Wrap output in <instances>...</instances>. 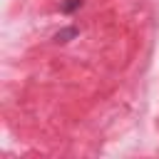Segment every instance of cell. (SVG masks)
<instances>
[{
    "label": "cell",
    "mask_w": 159,
    "mask_h": 159,
    "mask_svg": "<svg viewBox=\"0 0 159 159\" xmlns=\"http://www.w3.org/2000/svg\"><path fill=\"white\" fill-rule=\"evenodd\" d=\"M77 32H80L77 27H62V30L55 35V42H57V45H65V42H70L72 37H77Z\"/></svg>",
    "instance_id": "obj_1"
},
{
    "label": "cell",
    "mask_w": 159,
    "mask_h": 159,
    "mask_svg": "<svg viewBox=\"0 0 159 159\" xmlns=\"http://www.w3.org/2000/svg\"><path fill=\"white\" fill-rule=\"evenodd\" d=\"M80 5H82V0H65V2H62V12L70 15V12H75Z\"/></svg>",
    "instance_id": "obj_2"
}]
</instances>
